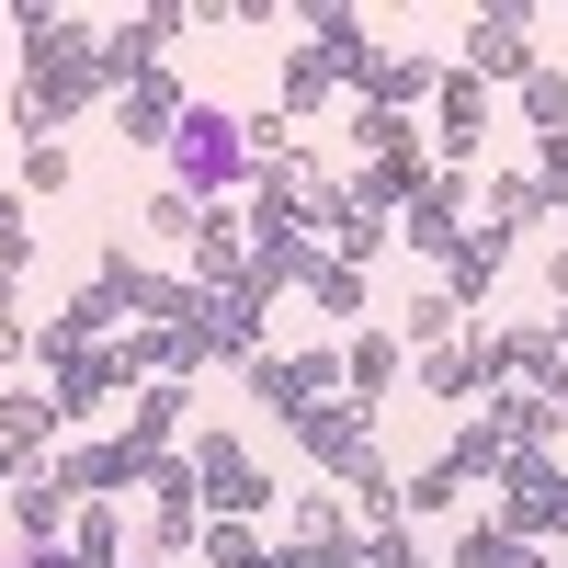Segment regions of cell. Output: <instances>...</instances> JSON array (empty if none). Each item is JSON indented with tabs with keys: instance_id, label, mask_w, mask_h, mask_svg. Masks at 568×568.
Here are the masks:
<instances>
[{
	"instance_id": "obj_1",
	"label": "cell",
	"mask_w": 568,
	"mask_h": 568,
	"mask_svg": "<svg viewBox=\"0 0 568 568\" xmlns=\"http://www.w3.org/2000/svg\"><path fill=\"white\" fill-rule=\"evenodd\" d=\"M171 194H194V205H240L251 194V136H240V114H216V103L182 114V136H171Z\"/></svg>"
},
{
	"instance_id": "obj_2",
	"label": "cell",
	"mask_w": 568,
	"mask_h": 568,
	"mask_svg": "<svg viewBox=\"0 0 568 568\" xmlns=\"http://www.w3.org/2000/svg\"><path fill=\"white\" fill-rule=\"evenodd\" d=\"M182 455H194V489H205V524H262V511H284V489H273V466L240 444V433H182Z\"/></svg>"
},
{
	"instance_id": "obj_3",
	"label": "cell",
	"mask_w": 568,
	"mask_h": 568,
	"mask_svg": "<svg viewBox=\"0 0 568 568\" xmlns=\"http://www.w3.org/2000/svg\"><path fill=\"white\" fill-rule=\"evenodd\" d=\"M45 387H58L69 420H103V409H125L136 387H149V364H136V342H91V353H58V364H45Z\"/></svg>"
},
{
	"instance_id": "obj_4",
	"label": "cell",
	"mask_w": 568,
	"mask_h": 568,
	"mask_svg": "<svg viewBox=\"0 0 568 568\" xmlns=\"http://www.w3.org/2000/svg\"><path fill=\"white\" fill-rule=\"evenodd\" d=\"M273 568H364V524L329 489H296L284 500V535H273Z\"/></svg>"
},
{
	"instance_id": "obj_5",
	"label": "cell",
	"mask_w": 568,
	"mask_h": 568,
	"mask_svg": "<svg viewBox=\"0 0 568 568\" xmlns=\"http://www.w3.org/2000/svg\"><path fill=\"white\" fill-rule=\"evenodd\" d=\"M466 205H478V171H444V160H433V182H420L409 216H398V251L444 273V262L466 251Z\"/></svg>"
},
{
	"instance_id": "obj_6",
	"label": "cell",
	"mask_w": 568,
	"mask_h": 568,
	"mask_svg": "<svg viewBox=\"0 0 568 568\" xmlns=\"http://www.w3.org/2000/svg\"><path fill=\"white\" fill-rule=\"evenodd\" d=\"M284 433H296V455L318 466V478H342V489L375 466V409H364V398H318V409L284 420Z\"/></svg>"
},
{
	"instance_id": "obj_7",
	"label": "cell",
	"mask_w": 568,
	"mask_h": 568,
	"mask_svg": "<svg viewBox=\"0 0 568 568\" xmlns=\"http://www.w3.org/2000/svg\"><path fill=\"white\" fill-rule=\"evenodd\" d=\"M489 524H500V535H524V546L568 535V455H524V466L489 489Z\"/></svg>"
},
{
	"instance_id": "obj_8",
	"label": "cell",
	"mask_w": 568,
	"mask_h": 568,
	"mask_svg": "<svg viewBox=\"0 0 568 568\" xmlns=\"http://www.w3.org/2000/svg\"><path fill=\"white\" fill-rule=\"evenodd\" d=\"M409 375H420V398H444V409H489V398L511 387V364H500V329H466V342L420 353Z\"/></svg>"
},
{
	"instance_id": "obj_9",
	"label": "cell",
	"mask_w": 568,
	"mask_h": 568,
	"mask_svg": "<svg viewBox=\"0 0 568 568\" xmlns=\"http://www.w3.org/2000/svg\"><path fill=\"white\" fill-rule=\"evenodd\" d=\"M194 34V0H149V12H114L103 23V80L125 91V80H149V69H171V45Z\"/></svg>"
},
{
	"instance_id": "obj_10",
	"label": "cell",
	"mask_w": 568,
	"mask_h": 568,
	"mask_svg": "<svg viewBox=\"0 0 568 568\" xmlns=\"http://www.w3.org/2000/svg\"><path fill=\"white\" fill-rule=\"evenodd\" d=\"M251 375V398L273 409V420H296V409H318V398H342V342H296V353H262V364H240Z\"/></svg>"
},
{
	"instance_id": "obj_11",
	"label": "cell",
	"mask_w": 568,
	"mask_h": 568,
	"mask_svg": "<svg viewBox=\"0 0 568 568\" xmlns=\"http://www.w3.org/2000/svg\"><path fill=\"white\" fill-rule=\"evenodd\" d=\"M58 433H69L58 387H45V375H12V387H0V455H12L23 478H45V466H58Z\"/></svg>"
},
{
	"instance_id": "obj_12",
	"label": "cell",
	"mask_w": 568,
	"mask_h": 568,
	"mask_svg": "<svg viewBox=\"0 0 568 568\" xmlns=\"http://www.w3.org/2000/svg\"><path fill=\"white\" fill-rule=\"evenodd\" d=\"M455 45H466L455 69H478V80H511V91H524V80L546 69V45H535V12H466V23H455Z\"/></svg>"
},
{
	"instance_id": "obj_13",
	"label": "cell",
	"mask_w": 568,
	"mask_h": 568,
	"mask_svg": "<svg viewBox=\"0 0 568 568\" xmlns=\"http://www.w3.org/2000/svg\"><path fill=\"white\" fill-rule=\"evenodd\" d=\"M58 478H69V500H149L160 455H136L125 433H91V444H69V455H58Z\"/></svg>"
},
{
	"instance_id": "obj_14",
	"label": "cell",
	"mask_w": 568,
	"mask_h": 568,
	"mask_svg": "<svg viewBox=\"0 0 568 568\" xmlns=\"http://www.w3.org/2000/svg\"><path fill=\"white\" fill-rule=\"evenodd\" d=\"M149 557L171 568V557H194L205 546V489H194V455H160V478H149Z\"/></svg>"
},
{
	"instance_id": "obj_15",
	"label": "cell",
	"mask_w": 568,
	"mask_h": 568,
	"mask_svg": "<svg viewBox=\"0 0 568 568\" xmlns=\"http://www.w3.org/2000/svg\"><path fill=\"white\" fill-rule=\"evenodd\" d=\"M182 114H194V91H182V69H149V80H125V91H114V149H160V160H171Z\"/></svg>"
},
{
	"instance_id": "obj_16",
	"label": "cell",
	"mask_w": 568,
	"mask_h": 568,
	"mask_svg": "<svg viewBox=\"0 0 568 568\" xmlns=\"http://www.w3.org/2000/svg\"><path fill=\"white\" fill-rule=\"evenodd\" d=\"M478 149H489V80L478 69H444V91H433V160L444 171H478Z\"/></svg>"
},
{
	"instance_id": "obj_17",
	"label": "cell",
	"mask_w": 568,
	"mask_h": 568,
	"mask_svg": "<svg viewBox=\"0 0 568 568\" xmlns=\"http://www.w3.org/2000/svg\"><path fill=\"white\" fill-rule=\"evenodd\" d=\"M444 69H455V58H409V45H375V69L353 80V103H375V114H433Z\"/></svg>"
},
{
	"instance_id": "obj_18",
	"label": "cell",
	"mask_w": 568,
	"mask_h": 568,
	"mask_svg": "<svg viewBox=\"0 0 568 568\" xmlns=\"http://www.w3.org/2000/svg\"><path fill=\"white\" fill-rule=\"evenodd\" d=\"M444 466H455L466 489H500L511 466H524V444H511V420H500V409H466L455 433H444Z\"/></svg>"
},
{
	"instance_id": "obj_19",
	"label": "cell",
	"mask_w": 568,
	"mask_h": 568,
	"mask_svg": "<svg viewBox=\"0 0 568 568\" xmlns=\"http://www.w3.org/2000/svg\"><path fill=\"white\" fill-rule=\"evenodd\" d=\"M398 375H409V342H398V329H342V398H364V409H387L398 398Z\"/></svg>"
},
{
	"instance_id": "obj_20",
	"label": "cell",
	"mask_w": 568,
	"mask_h": 568,
	"mask_svg": "<svg viewBox=\"0 0 568 568\" xmlns=\"http://www.w3.org/2000/svg\"><path fill=\"white\" fill-rule=\"evenodd\" d=\"M0 524H12L23 546H69L80 500H69V478H58V466H45V478H12V489H0Z\"/></svg>"
},
{
	"instance_id": "obj_21",
	"label": "cell",
	"mask_w": 568,
	"mask_h": 568,
	"mask_svg": "<svg viewBox=\"0 0 568 568\" xmlns=\"http://www.w3.org/2000/svg\"><path fill=\"white\" fill-rule=\"evenodd\" d=\"M500 364H511V387H535V398L568 409V342L546 318H500Z\"/></svg>"
},
{
	"instance_id": "obj_22",
	"label": "cell",
	"mask_w": 568,
	"mask_h": 568,
	"mask_svg": "<svg viewBox=\"0 0 568 568\" xmlns=\"http://www.w3.org/2000/svg\"><path fill=\"white\" fill-rule=\"evenodd\" d=\"M433 284H444V296H455L466 318H478V307L500 296V284H511V240H500V227H466V251H455Z\"/></svg>"
},
{
	"instance_id": "obj_23",
	"label": "cell",
	"mask_w": 568,
	"mask_h": 568,
	"mask_svg": "<svg viewBox=\"0 0 568 568\" xmlns=\"http://www.w3.org/2000/svg\"><path fill=\"white\" fill-rule=\"evenodd\" d=\"M182 409H194V387H171V375H149V387L125 398V420H114V433H125L136 455H182Z\"/></svg>"
},
{
	"instance_id": "obj_24",
	"label": "cell",
	"mask_w": 568,
	"mask_h": 568,
	"mask_svg": "<svg viewBox=\"0 0 568 568\" xmlns=\"http://www.w3.org/2000/svg\"><path fill=\"white\" fill-rule=\"evenodd\" d=\"M387 329H398V342H409V364H420V353H444V342H466V329H478V318H466V307L444 296V284H409Z\"/></svg>"
},
{
	"instance_id": "obj_25",
	"label": "cell",
	"mask_w": 568,
	"mask_h": 568,
	"mask_svg": "<svg viewBox=\"0 0 568 568\" xmlns=\"http://www.w3.org/2000/svg\"><path fill=\"white\" fill-rule=\"evenodd\" d=\"M478 227L524 240V227H557V205L535 194V171H478Z\"/></svg>"
},
{
	"instance_id": "obj_26",
	"label": "cell",
	"mask_w": 568,
	"mask_h": 568,
	"mask_svg": "<svg viewBox=\"0 0 568 568\" xmlns=\"http://www.w3.org/2000/svg\"><path fill=\"white\" fill-rule=\"evenodd\" d=\"M296 45H318L329 80H364L375 69V23L364 12H296Z\"/></svg>"
},
{
	"instance_id": "obj_27",
	"label": "cell",
	"mask_w": 568,
	"mask_h": 568,
	"mask_svg": "<svg viewBox=\"0 0 568 568\" xmlns=\"http://www.w3.org/2000/svg\"><path fill=\"white\" fill-rule=\"evenodd\" d=\"M329 91H342V80H329V58H318V45H284V58H273V103L296 114V125L329 103Z\"/></svg>"
},
{
	"instance_id": "obj_28",
	"label": "cell",
	"mask_w": 568,
	"mask_h": 568,
	"mask_svg": "<svg viewBox=\"0 0 568 568\" xmlns=\"http://www.w3.org/2000/svg\"><path fill=\"white\" fill-rule=\"evenodd\" d=\"M489 409L511 420V444H524V455H557V444H568V409H557V398H535V387H500Z\"/></svg>"
},
{
	"instance_id": "obj_29",
	"label": "cell",
	"mask_w": 568,
	"mask_h": 568,
	"mask_svg": "<svg viewBox=\"0 0 568 568\" xmlns=\"http://www.w3.org/2000/svg\"><path fill=\"white\" fill-rule=\"evenodd\" d=\"M194 227H205V205H194V194H171V182L136 205V240H149V251H194Z\"/></svg>"
},
{
	"instance_id": "obj_30",
	"label": "cell",
	"mask_w": 568,
	"mask_h": 568,
	"mask_svg": "<svg viewBox=\"0 0 568 568\" xmlns=\"http://www.w3.org/2000/svg\"><path fill=\"white\" fill-rule=\"evenodd\" d=\"M398 511H409V524H444V511H466V478H455L444 455L409 466V478H398Z\"/></svg>"
},
{
	"instance_id": "obj_31",
	"label": "cell",
	"mask_w": 568,
	"mask_h": 568,
	"mask_svg": "<svg viewBox=\"0 0 568 568\" xmlns=\"http://www.w3.org/2000/svg\"><path fill=\"white\" fill-rule=\"evenodd\" d=\"M511 114H524V136H568V69L546 58L524 91H511Z\"/></svg>"
},
{
	"instance_id": "obj_32",
	"label": "cell",
	"mask_w": 568,
	"mask_h": 568,
	"mask_svg": "<svg viewBox=\"0 0 568 568\" xmlns=\"http://www.w3.org/2000/svg\"><path fill=\"white\" fill-rule=\"evenodd\" d=\"M307 307H318V318H353V329H364V307H375V284H364L353 262H318V284H307Z\"/></svg>"
},
{
	"instance_id": "obj_33",
	"label": "cell",
	"mask_w": 568,
	"mask_h": 568,
	"mask_svg": "<svg viewBox=\"0 0 568 568\" xmlns=\"http://www.w3.org/2000/svg\"><path fill=\"white\" fill-rule=\"evenodd\" d=\"M114 546H125V511H114V500H80V524H69V557H80V568H114Z\"/></svg>"
},
{
	"instance_id": "obj_34",
	"label": "cell",
	"mask_w": 568,
	"mask_h": 568,
	"mask_svg": "<svg viewBox=\"0 0 568 568\" xmlns=\"http://www.w3.org/2000/svg\"><path fill=\"white\" fill-rule=\"evenodd\" d=\"M194 557H205V568H273V535H262V524H205Z\"/></svg>"
},
{
	"instance_id": "obj_35",
	"label": "cell",
	"mask_w": 568,
	"mask_h": 568,
	"mask_svg": "<svg viewBox=\"0 0 568 568\" xmlns=\"http://www.w3.org/2000/svg\"><path fill=\"white\" fill-rule=\"evenodd\" d=\"M240 136H251V171H273V160H296V149H307V136H296V114H284V103L240 114Z\"/></svg>"
},
{
	"instance_id": "obj_36",
	"label": "cell",
	"mask_w": 568,
	"mask_h": 568,
	"mask_svg": "<svg viewBox=\"0 0 568 568\" xmlns=\"http://www.w3.org/2000/svg\"><path fill=\"white\" fill-rule=\"evenodd\" d=\"M69 182H80L69 136H34V149H23V194H69Z\"/></svg>"
},
{
	"instance_id": "obj_37",
	"label": "cell",
	"mask_w": 568,
	"mask_h": 568,
	"mask_svg": "<svg viewBox=\"0 0 568 568\" xmlns=\"http://www.w3.org/2000/svg\"><path fill=\"white\" fill-rule=\"evenodd\" d=\"M535 194L568 216V136H535Z\"/></svg>"
},
{
	"instance_id": "obj_38",
	"label": "cell",
	"mask_w": 568,
	"mask_h": 568,
	"mask_svg": "<svg viewBox=\"0 0 568 568\" xmlns=\"http://www.w3.org/2000/svg\"><path fill=\"white\" fill-rule=\"evenodd\" d=\"M34 364V318H0V375H23Z\"/></svg>"
},
{
	"instance_id": "obj_39",
	"label": "cell",
	"mask_w": 568,
	"mask_h": 568,
	"mask_svg": "<svg viewBox=\"0 0 568 568\" xmlns=\"http://www.w3.org/2000/svg\"><path fill=\"white\" fill-rule=\"evenodd\" d=\"M546 296H557V318H546V329H557V342H568V251L546 262Z\"/></svg>"
},
{
	"instance_id": "obj_40",
	"label": "cell",
	"mask_w": 568,
	"mask_h": 568,
	"mask_svg": "<svg viewBox=\"0 0 568 568\" xmlns=\"http://www.w3.org/2000/svg\"><path fill=\"white\" fill-rule=\"evenodd\" d=\"M0 318H23V273H0Z\"/></svg>"
},
{
	"instance_id": "obj_41",
	"label": "cell",
	"mask_w": 568,
	"mask_h": 568,
	"mask_svg": "<svg viewBox=\"0 0 568 568\" xmlns=\"http://www.w3.org/2000/svg\"><path fill=\"white\" fill-rule=\"evenodd\" d=\"M0 227H23V182H0Z\"/></svg>"
}]
</instances>
